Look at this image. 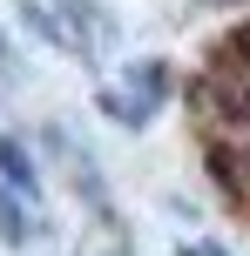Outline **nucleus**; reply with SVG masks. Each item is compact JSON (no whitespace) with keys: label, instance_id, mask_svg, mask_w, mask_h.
<instances>
[{"label":"nucleus","instance_id":"f257e3e1","mask_svg":"<svg viewBox=\"0 0 250 256\" xmlns=\"http://www.w3.org/2000/svg\"><path fill=\"white\" fill-rule=\"evenodd\" d=\"M0 176H7L14 189L34 196V155H21V142H14V135H0Z\"/></svg>","mask_w":250,"mask_h":256},{"label":"nucleus","instance_id":"f03ea898","mask_svg":"<svg viewBox=\"0 0 250 256\" xmlns=\"http://www.w3.org/2000/svg\"><path fill=\"white\" fill-rule=\"evenodd\" d=\"M0 236L7 243H27V222H21V202L14 196H0Z\"/></svg>","mask_w":250,"mask_h":256},{"label":"nucleus","instance_id":"7ed1b4c3","mask_svg":"<svg viewBox=\"0 0 250 256\" xmlns=\"http://www.w3.org/2000/svg\"><path fill=\"white\" fill-rule=\"evenodd\" d=\"M176 256H230V250H216V243H203V236H183V243H176Z\"/></svg>","mask_w":250,"mask_h":256}]
</instances>
